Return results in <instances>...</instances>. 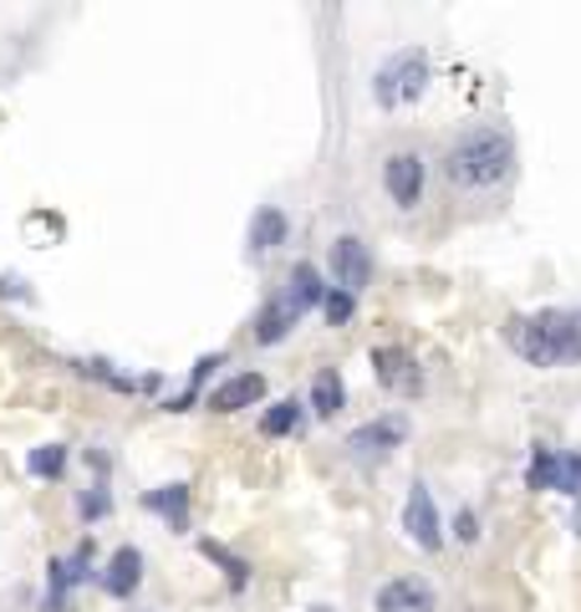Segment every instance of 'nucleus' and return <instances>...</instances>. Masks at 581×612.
I'll use <instances>...</instances> for the list:
<instances>
[{"instance_id":"obj_14","label":"nucleus","mask_w":581,"mask_h":612,"mask_svg":"<svg viewBox=\"0 0 581 612\" xmlns=\"http://www.w3.org/2000/svg\"><path fill=\"white\" fill-rule=\"evenodd\" d=\"M296 321H302V312H296L286 296H271V302H265V312L255 317V342H261V347H276L281 337L296 327Z\"/></svg>"},{"instance_id":"obj_9","label":"nucleus","mask_w":581,"mask_h":612,"mask_svg":"<svg viewBox=\"0 0 581 612\" xmlns=\"http://www.w3.org/2000/svg\"><path fill=\"white\" fill-rule=\"evenodd\" d=\"M372 612H439V592L423 577H398V582L378 587Z\"/></svg>"},{"instance_id":"obj_11","label":"nucleus","mask_w":581,"mask_h":612,"mask_svg":"<svg viewBox=\"0 0 581 612\" xmlns=\"http://www.w3.org/2000/svg\"><path fill=\"white\" fill-rule=\"evenodd\" d=\"M138 582H144V551H138V546H118L103 572V592L107 598H133Z\"/></svg>"},{"instance_id":"obj_8","label":"nucleus","mask_w":581,"mask_h":612,"mask_svg":"<svg viewBox=\"0 0 581 612\" xmlns=\"http://www.w3.org/2000/svg\"><path fill=\"white\" fill-rule=\"evenodd\" d=\"M372 378H378L388 393H419L423 388V373H419L409 347H372Z\"/></svg>"},{"instance_id":"obj_10","label":"nucleus","mask_w":581,"mask_h":612,"mask_svg":"<svg viewBox=\"0 0 581 612\" xmlns=\"http://www.w3.org/2000/svg\"><path fill=\"white\" fill-rule=\"evenodd\" d=\"M265 399V378L261 373H235V378H225L220 388H210V409L214 413H240V409H251V403H261Z\"/></svg>"},{"instance_id":"obj_3","label":"nucleus","mask_w":581,"mask_h":612,"mask_svg":"<svg viewBox=\"0 0 581 612\" xmlns=\"http://www.w3.org/2000/svg\"><path fill=\"white\" fill-rule=\"evenodd\" d=\"M423 93H429V52H423V46L393 52L383 67H378V77H372V103L378 107H409V103H419Z\"/></svg>"},{"instance_id":"obj_15","label":"nucleus","mask_w":581,"mask_h":612,"mask_svg":"<svg viewBox=\"0 0 581 612\" xmlns=\"http://www.w3.org/2000/svg\"><path fill=\"white\" fill-rule=\"evenodd\" d=\"M144 506L169 520L173 531H189V485H159L144 495Z\"/></svg>"},{"instance_id":"obj_28","label":"nucleus","mask_w":581,"mask_h":612,"mask_svg":"<svg viewBox=\"0 0 581 612\" xmlns=\"http://www.w3.org/2000/svg\"><path fill=\"white\" fill-rule=\"evenodd\" d=\"M306 612H331V608H306Z\"/></svg>"},{"instance_id":"obj_27","label":"nucleus","mask_w":581,"mask_h":612,"mask_svg":"<svg viewBox=\"0 0 581 612\" xmlns=\"http://www.w3.org/2000/svg\"><path fill=\"white\" fill-rule=\"evenodd\" d=\"M0 296H27V281H21V276H0Z\"/></svg>"},{"instance_id":"obj_7","label":"nucleus","mask_w":581,"mask_h":612,"mask_svg":"<svg viewBox=\"0 0 581 612\" xmlns=\"http://www.w3.org/2000/svg\"><path fill=\"white\" fill-rule=\"evenodd\" d=\"M403 531L419 551H439L444 546V531H439V506H434V490L429 485H413L409 500H403Z\"/></svg>"},{"instance_id":"obj_23","label":"nucleus","mask_w":581,"mask_h":612,"mask_svg":"<svg viewBox=\"0 0 581 612\" xmlns=\"http://www.w3.org/2000/svg\"><path fill=\"white\" fill-rule=\"evenodd\" d=\"M551 475H556V450H536L526 465V485L530 490H551Z\"/></svg>"},{"instance_id":"obj_1","label":"nucleus","mask_w":581,"mask_h":612,"mask_svg":"<svg viewBox=\"0 0 581 612\" xmlns=\"http://www.w3.org/2000/svg\"><path fill=\"white\" fill-rule=\"evenodd\" d=\"M444 179L459 194H489L516 179V138L505 128H469L444 148Z\"/></svg>"},{"instance_id":"obj_2","label":"nucleus","mask_w":581,"mask_h":612,"mask_svg":"<svg viewBox=\"0 0 581 612\" xmlns=\"http://www.w3.org/2000/svg\"><path fill=\"white\" fill-rule=\"evenodd\" d=\"M510 347L530 368H561V362H581V306H546L505 327Z\"/></svg>"},{"instance_id":"obj_26","label":"nucleus","mask_w":581,"mask_h":612,"mask_svg":"<svg viewBox=\"0 0 581 612\" xmlns=\"http://www.w3.org/2000/svg\"><path fill=\"white\" fill-rule=\"evenodd\" d=\"M454 536H459L464 546L479 541V520H475V510H459V520H454Z\"/></svg>"},{"instance_id":"obj_18","label":"nucleus","mask_w":581,"mask_h":612,"mask_svg":"<svg viewBox=\"0 0 581 612\" xmlns=\"http://www.w3.org/2000/svg\"><path fill=\"white\" fill-rule=\"evenodd\" d=\"M302 403L296 399H281V403H271V409H265V419H261V429L265 434H271V440H286V434H296V429H302Z\"/></svg>"},{"instance_id":"obj_21","label":"nucleus","mask_w":581,"mask_h":612,"mask_svg":"<svg viewBox=\"0 0 581 612\" xmlns=\"http://www.w3.org/2000/svg\"><path fill=\"white\" fill-rule=\"evenodd\" d=\"M551 490H561V495H581V454H556Z\"/></svg>"},{"instance_id":"obj_13","label":"nucleus","mask_w":581,"mask_h":612,"mask_svg":"<svg viewBox=\"0 0 581 612\" xmlns=\"http://www.w3.org/2000/svg\"><path fill=\"white\" fill-rule=\"evenodd\" d=\"M276 296H286V302L306 317V312H311V306L327 296V286H321V271H317V266H306V261H296V266L286 271V281H281V292H276Z\"/></svg>"},{"instance_id":"obj_6","label":"nucleus","mask_w":581,"mask_h":612,"mask_svg":"<svg viewBox=\"0 0 581 612\" xmlns=\"http://www.w3.org/2000/svg\"><path fill=\"white\" fill-rule=\"evenodd\" d=\"M423 184H429V169H423V159L413 154V148H398V154H388V159H383V189L393 194V204L419 210Z\"/></svg>"},{"instance_id":"obj_16","label":"nucleus","mask_w":581,"mask_h":612,"mask_svg":"<svg viewBox=\"0 0 581 612\" xmlns=\"http://www.w3.org/2000/svg\"><path fill=\"white\" fill-rule=\"evenodd\" d=\"M342 403H347L342 373H337V368H321V373L311 378V413H317V419H331Z\"/></svg>"},{"instance_id":"obj_19","label":"nucleus","mask_w":581,"mask_h":612,"mask_svg":"<svg viewBox=\"0 0 581 612\" xmlns=\"http://www.w3.org/2000/svg\"><path fill=\"white\" fill-rule=\"evenodd\" d=\"M199 551L214 561V567H225V582H230V592H245V582H251V567L235 557V551H225L220 541H199Z\"/></svg>"},{"instance_id":"obj_5","label":"nucleus","mask_w":581,"mask_h":612,"mask_svg":"<svg viewBox=\"0 0 581 612\" xmlns=\"http://www.w3.org/2000/svg\"><path fill=\"white\" fill-rule=\"evenodd\" d=\"M403 440H409V419L403 413H383V419H372V424L347 434V454L357 465H372V460H388Z\"/></svg>"},{"instance_id":"obj_12","label":"nucleus","mask_w":581,"mask_h":612,"mask_svg":"<svg viewBox=\"0 0 581 612\" xmlns=\"http://www.w3.org/2000/svg\"><path fill=\"white\" fill-rule=\"evenodd\" d=\"M290 235V220L286 210H276V204H261L251 220V230H245V245H251V255H271L276 245H286Z\"/></svg>"},{"instance_id":"obj_24","label":"nucleus","mask_w":581,"mask_h":612,"mask_svg":"<svg viewBox=\"0 0 581 612\" xmlns=\"http://www.w3.org/2000/svg\"><path fill=\"white\" fill-rule=\"evenodd\" d=\"M321 312H327L331 327H347V321H352V312H357V296H347V292H337V286H327V296H321Z\"/></svg>"},{"instance_id":"obj_20","label":"nucleus","mask_w":581,"mask_h":612,"mask_svg":"<svg viewBox=\"0 0 581 612\" xmlns=\"http://www.w3.org/2000/svg\"><path fill=\"white\" fill-rule=\"evenodd\" d=\"M27 469L36 479H56L66 469V444H36V450L27 454Z\"/></svg>"},{"instance_id":"obj_4","label":"nucleus","mask_w":581,"mask_h":612,"mask_svg":"<svg viewBox=\"0 0 581 612\" xmlns=\"http://www.w3.org/2000/svg\"><path fill=\"white\" fill-rule=\"evenodd\" d=\"M327 266H331V286L347 296H362L372 286V251L357 235H337L327 245Z\"/></svg>"},{"instance_id":"obj_22","label":"nucleus","mask_w":581,"mask_h":612,"mask_svg":"<svg viewBox=\"0 0 581 612\" xmlns=\"http://www.w3.org/2000/svg\"><path fill=\"white\" fill-rule=\"evenodd\" d=\"M107 510H113V495H107L103 479H97V485H87V490L77 495V516L82 520H103Z\"/></svg>"},{"instance_id":"obj_17","label":"nucleus","mask_w":581,"mask_h":612,"mask_svg":"<svg viewBox=\"0 0 581 612\" xmlns=\"http://www.w3.org/2000/svg\"><path fill=\"white\" fill-rule=\"evenodd\" d=\"M72 567L66 557H52L46 561V598H41V612H66V598H72Z\"/></svg>"},{"instance_id":"obj_25","label":"nucleus","mask_w":581,"mask_h":612,"mask_svg":"<svg viewBox=\"0 0 581 612\" xmlns=\"http://www.w3.org/2000/svg\"><path fill=\"white\" fill-rule=\"evenodd\" d=\"M220 362H225V352H214V358H199V368H194V378H189V388L179 393V399H169V409H184V403H194V393L204 388V373H210V368H220Z\"/></svg>"}]
</instances>
